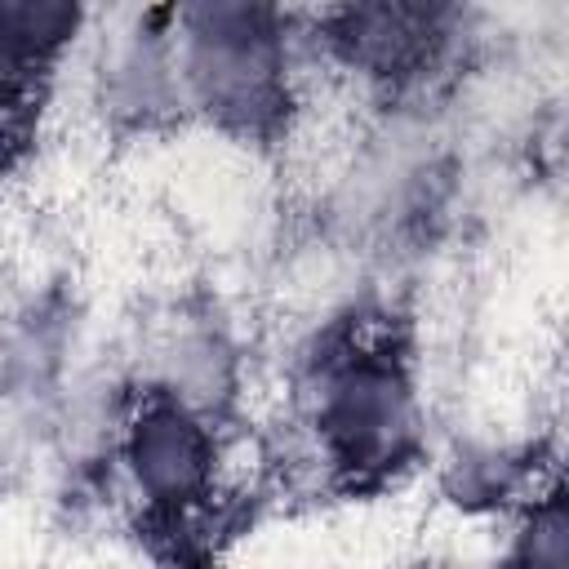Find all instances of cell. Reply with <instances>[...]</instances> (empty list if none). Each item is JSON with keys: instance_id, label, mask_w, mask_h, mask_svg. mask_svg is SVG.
Returning <instances> with one entry per match:
<instances>
[{"instance_id": "6da1fadb", "label": "cell", "mask_w": 569, "mask_h": 569, "mask_svg": "<svg viewBox=\"0 0 569 569\" xmlns=\"http://www.w3.org/2000/svg\"><path fill=\"white\" fill-rule=\"evenodd\" d=\"M182 67L196 102L227 129L267 138L289 107L280 13L262 4L182 9Z\"/></svg>"}, {"instance_id": "7a4b0ae2", "label": "cell", "mask_w": 569, "mask_h": 569, "mask_svg": "<svg viewBox=\"0 0 569 569\" xmlns=\"http://www.w3.org/2000/svg\"><path fill=\"white\" fill-rule=\"evenodd\" d=\"M316 431L338 476L369 485L391 476L413 449V382L387 342H356L325 360Z\"/></svg>"}, {"instance_id": "3957f363", "label": "cell", "mask_w": 569, "mask_h": 569, "mask_svg": "<svg viewBox=\"0 0 569 569\" xmlns=\"http://www.w3.org/2000/svg\"><path fill=\"white\" fill-rule=\"evenodd\" d=\"M124 467L151 516L182 520L213 489V436L182 400L156 391L124 427Z\"/></svg>"}, {"instance_id": "277c9868", "label": "cell", "mask_w": 569, "mask_h": 569, "mask_svg": "<svg viewBox=\"0 0 569 569\" xmlns=\"http://www.w3.org/2000/svg\"><path fill=\"white\" fill-rule=\"evenodd\" d=\"M80 9L67 4H0V107H31L40 80L71 44Z\"/></svg>"}, {"instance_id": "5b68a950", "label": "cell", "mask_w": 569, "mask_h": 569, "mask_svg": "<svg viewBox=\"0 0 569 569\" xmlns=\"http://www.w3.org/2000/svg\"><path fill=\"white\" fill-rule=\"evenodd\" d=\"M356 67L369 76H409L440 36V13L418 4H365L347 9L333 31Z\"/></svg>"}, {"instance_id": "8992f818", "label": "cell", "mask_w": 569, "mask_h": 569, "mask_svg": "<svg viewBox=\"0 0 569 569\" xmlns=\"http://www.w3.org/2000/svg\"><path fill=\"white\" fill-rule=\"evenodd\" d=\"M507 569H569V520L560 493H547L520 525Z\"/></svg>"}]
</instances>
